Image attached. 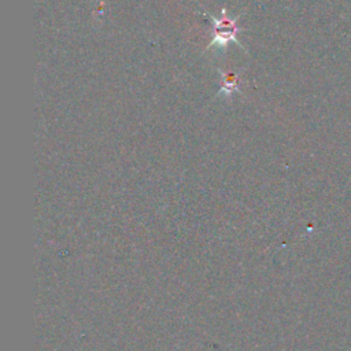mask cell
<instances>
[{
    "label": "cell",
    "instance_id": "obj_1",
    "mask_svg": "<svg viewBox=\"0 0 351 351\" xmlns=\"http://www.w3.org/2000/svg\"><path fill=\"white\" fill-rule=\"evenodd\" d=\"M210 18H211L213 26H214V29H213L214 37H213V40L210 41V44L207 45L206 49L215 47L218 49L225 51L230 41L234 43L239 48L244 49V47L237 40V32L240 30V27L237 25V21H239L240 15L229 16L226 8H222L219 18H215L213 15H210Z\"/></svg>",
    "mask_w": 351,
    "mask_h": 351
},
{
    "label": "cell",
    "instance_id": "obj_2",
    "mask_svg": "<svg viewBox=\"0 0 351 351\" xmlns=\"http://www.w3.org/2000/svg\"><path fill=\"white\" fill-rule=\"evenodd\" d=\"M221 77H222V84L218 90V95H226L230 96L234 92H241L239 88V75L232 73V71H223L218 69Z\"/></svg>",
    "mask_w": 351,
    "mask_h": 351
}]
</instances>
